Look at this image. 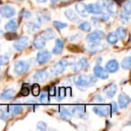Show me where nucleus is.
Instances as JSON below:
<instances>
[{"label":"nucleus","mask_w":131,"mask_h":131,"mask_svg":"<svg viewBox=\"0 0 131 131\" xmlns=\"http://www.w3.org/2000/svg\"><path fill=\"white\" fill-rule=\"evenodd\" d=\"M60 117H61V118L62 120L71 121V119L72 117V115L67 108L61 107V109H60Z\"/></svg>","instance_id":"nucleus-27"},{"label":"nucleus","mask_w":131,"mask_h":131,"mask_svg":"<svg viewBox=\"0 0 131 131\" xmlns=\"http://www.w3.org/2000/svg\"><path fill=\"white\" fill-rule=\"evenodd\" d=\"M40 101L42 103H48L49 101V98H48V94L47 93H42L40 95Z\"/></svg>","instance_id":"nucleus-41"},{"label":"nucleus","mask_w":131,"mask_h":131,"mask_svg":"<svg viewBox=\"0 0 131 131\" xmlns=\"http://www.w3.org/2000/svg\"><path fill=\"white\" fill-rule=\"evenodd\" d=\"M118 101H119V104H120V107L121 108H126L127 107V106L130 104V98L124 94H121L119 95L118 97Z\"/></svg>","instance_id":"nucleus-24"},{"label":"nucleus","mask_w":131,"mask_h":131,"mask_svg":"<svg viewBox=\"0 0 131 131\" xmlns=\"http://www.w3.org/2000/svg\"><path fill=\"white\" fill-rule=\"evenodd\" d=\"M19 16L23 18H25V19H28L31 16V13L26 10V9H22L20 12H19Z\"/></svg>","instance_id":"nucleus-37"},{"label":"nucleus","mask_w":131,"mask_h":131,"mask_svg":"<svg viewBox=\"0 0 131 131\" xmlns=\"http://www.w3.org/2000/svg\"><path fill=\"white\" fill-rule=\"evenodd\" d=\"M75 8H76V11L83 18H86L88 16V14L89 12H88V9H87V6L83 2H78L76 5H75Z\"/></svg>","instance_id":"nucleus-19"},{"label":"nucleus","mask_w":131,"mask_h":131,"mask_svg":"<svg viewBox=\"0 0 131 131\" xmlns=\"http://www.w3.org/2000/svg\"><path fill=\"white\" fill-rule=\"evenodd\" d=\"M107 41L111 45H115L118 41V37L115 32H111L107 37Z\"/></svg>","instance_id":"nucleus-28"},{"label":"nucleus","mask_w":131,"mask_h":131,"mask_svg":"<svg viewBox=\"0 0 131 131\" xmlns=\"http://www.w3.org/2000/svg\"><path fill=\"white\" fill-rule=\"evenodd\" d=\"M94 73L97 78H99L101 79H107L108 78V73L106 70H104L101 66L99 64H97L94 68Z\"/></svg>","instance_id":"nucleus-15"},{"label":"nucleus","mask_w":131,"mask_h":131,"mask_svg":"<svg viewBox=\"0 0 131 131\" xmlns=\"http://www.w3.org/2000/svg\"><path fill=\"white\" fill-rule=\"evenodd\" d=\"M29 45V38L27 36H22L16 40L13 45L14 48L17 51H22L25 49Z\"/></svg>","instance_id":"nucleus-5"},{"label":"nucleus","mask_w":131,"mask_h":131,"mask_svg":"<svg viewBox=\"0 0 131 131\" xmlns=\"http://www.w3.org/2000/svg\"><path fill=\"white\" fill-rule=\"evenodd\" d=\"M3 35H4V32H3L2 30H0V39L2 38V36H3Z\"/></svg>","instance_id":"nucleus-50"},{"label":"nucleus","mask_w":131,"mask_h":131,"mask_svg":"<svg viewBox=\"0 0 131 131\" xmlns=\"http://www.w3.org/2000/svg\"><path fill=\"white\" fill-rule=\"evenodd\" d=\"M18 1H23V0H18Z\"/></svg>","instance_id":"nucleus-53"},{"label":"nucleus","mask_w":131,"mask_h":131,"mask_svg":"<svg viewBox=\"0 0 131 131\" xmlns=\"http://www.w3.org/2000/svg\"><path fill=\"white\" fill-rule=\"evenodd\" d=\"M111 106H112V112L113 113H115V112H117V109H118V107H117V104L115 103V102H112L111 103Z\"/></svg>","instance_id":"nucleus-47"},{"label":"nucleus","mask_w":131,"mask_h":131,"mask_svg":"<svg viewBox=\"0 0 131 131\" xmlns=\"http://www.w3.org/2000/svg\"><path fill=\"white\" fill-rule=\"evenodd\" d=\"M37 18L38 20V22L43 24V23H46L48 21H50L51 19V16H50V13L46 11V10H41L37 13Z\"/></svg>","instance_id":"nucleus-18"},{"label":"nucleus","mask_w":131,"mask_h":131,"mask_svg":"<svg viewBox=\"0 0 131 131\" xmlns=\"http://www.w3.org/2000/svg\"><path fill=\"white\" fill-rule=\"evenodd\" d=\"M0 14L3 18H10L15 14V9L11 5H4L0 8Z\"/></svg>","instance_id":"nucleus-12"},{"label":"nucleus","mask_w":131,"mask_h":131,"mask_svg":"<svg viewBox=\"0 0 131 131\" xmlns=\"http://www.w3.org/2000/svg\"><path fill=\"white\" fill-rule=\"evenodd\" d=\"M38 2H40V3H45L47 2V0H36Z\"/></svg>","instance_id":"nucleus-48"},{"label":"nucleus","mask_w":131,"mask_h":131,"mask_svg":"<svg viewBox=\"0 0 131 131\" xmlns=\"http://www.w3.org/2000/svg\"><path fill=\"white\" fill-rule=\"evenodd\" d=\"M101 61H102V59H101V58H99L97 59V64H101Z\"/></svg>","instance_id":"nucleus-49"},{"label":"nucleus","mask_w":131,"mask_h":131,"mask_svg":"<svg viewBox=\"0 0 131 131\" xmlns=\"http://www.w3.org/2000/svg\"><path fill=\"white\" fill-rule=\"evenodd\" d=\"M68 65V62L65 59L60 60L58 62H57L53 67L51 68V73L54 75H58L62 74L64 70L66 69L67 66Z\"/></svg>","instance_id":"nucleus-2"},{"label":"nucleus","mask_w":131,"mask_h":131,"mask_svg":"<svg viewBox=\"0 0 131 131\" xmlns=\"http://www.w3.org/2000/svg\"><path fill=\"white\" fill-rule=\"evenodd\" d=\"M97 79L96 76L94 75H84V74H81L74 77V82L76 87L80 90V91H85L88 87L91 86L93 84H95L97 82Z\"/></svg>","instance_id":"nucleus-1"},{"label":"nucleus","mask_w":131,"mask_h":131,"mask_svg":"<svg viewBox=\"0 0 131 131\" xmlns=\"http://www.w3.org/2000/svg\"><path fill=\"white\" fill-rule=\"evenodd\" d=\"M94 100H95V102H97V103H103V102H104V99L100 94L95 96V97L94 98Z\"/></svg>","instance_id":"nucleus-44"},{"label":"nucleus","mask_w":131,"mask_h":131,"mask_svg":"<svg viewBox=\"0 0 131 131\" xmlns=\"http://www.w3.org/2000/svg\"><path fill=\"white\" fill-rule=\"evenodd\" d=\"M4 37L7 39V40H15L18 38V35L16 33H15V31H9L8 33H5L4 35Z\"/></svg>","instance_id":"nucleus-34"},{"label":"nucleus","mask_w":131,"mask_h":131,"mask_svg":"<svg viewBox=\"0 0 131 131\" xmlns=\"http://www.w3.org/2000/svg\"><path fill=\"white\" fill-rule=\"evenodd\" d=\"M5 28L7 31H15L18 28V22L16 19H12L5 26Z\"/></svg>","instance_id":"nucleus-26"},{"label":"nucleus","mask_w":131,"mask_h":131,"mask_svg":"<svg viewBox=\"0 0 131 131\" xmlns=\"http://www.w3.org/2000/svg\"><path fill=\"white\" fill-rule=\"evenodd\" d=\"M121 66L125 70H130L131 66V58L130 57H127L123 59L121 62Z\"/></svg>","instance_id":"nucleus-31"},{"label":"nucleus","mask_w":131,"mask_h":131,"mask_svg":"<svg viewBox=\"0 0 131 131\" xmlns=\"http://www.w3.org/2000/svg\"><path fill=\"white\" fill-rule=\"evenodd\" d=\"M104 31L100 30H96L94 32L89 34L86 37V40L89 43H97V42H100L104 38Z\"/></svg>","instance_id":"nucleus-3"},{"label":"nucleus","mask_w":131,"mask_h":131,"mask_svg":"<svg viewBox=\"0 0 131 131\" xmlns=\"http://www.w3.org/2000/svg\"><path fill=\"white\" fill-rule=\"evenodd\" d=\"M104 8L112 15H116L118 13V5L115 2L104 1Z\"/></svg>","instance_id":"nucleus-10"},{"label":"nucleus","mask_w":131,"mask_h":131,"mask_svg":"<svg viewBox=\"0 0 131 131\" xmlns=\"http://www.w3.org/2000/svg\"><path fill=\"white\" fill-rule=\"evenodd\" d=\"M105 68H106V71L109 73H115L119 70L120 65L117 60L111 59L106 64Z\"/></svg>","instance_id":"nucleus-14"},{"label":"nucleus","mask_w":131,"mask_h":131,"mask_svg":"<svg viewBox=\"0 0 131 131\" xmlns=\"http://www.w3.org/2000/svg\"><path fill=\"white\" fill-rule=\"evenodd\" d=\"M37 128L39 130H45L47 128V125L45 122L43 121H40L37 124Z\"/></svg>","instance_id":"nucleus-42"},{"label":"nucleus","mask_w":131,"mask_h":131,"mask_svg":"<svg viewBox=\"0 0 131 131\" xmlns=\"http://www.w3.org/2000/svg\"><path fill=\"white\" fill-rule=\"evenodd\" d=\"M79 28L83 31H86V32H89L91 29V26L90 25L89 22L88 21H83L79 25Z\"/></svg>","instance_id":"nucleus-33"},{"label":"nucleus","mask_w":131,"mask_h":131,"mask_svg":"<svg viewBox=\"0 0 131 131\" xmlns=\"http://www.w3.org/2000/svg\"><path fill=\"white\" fill-rule=\"evenodd\" d=\"M15 94H16V91L14 89H8L0 94V100H2V101L11 100L15 97Z\"/></svg>","instance_id":"nucleus-22"},{"label":"nucleus","mask_w":131,"mask_h":131,"mask_svg":"<svg viewBox=\"0 0 131 131\" xmlns=\"http://www.w3.org/2000/svg\"><path fill=\"white\" fill-rule=\"evenodd\" d=\"M81 35L79 34H77V35H72L71 37L68 38V41H79L81 39Z\"/></svg>","instance_id":"nucleus-43"},{"label":"nucleus","mask_w":131,"mask_h":131,"mask_svg":"<svg viewBox=\"0 0 131 131\" xmlns=\"http://www.w3.org/2000/svg\"><path fill=\"white\" fill-rule=\"evenodd\" d=\"M105 48V46L104 45H101L100 42L97 43H90L85 47V50L89 54H96L98 52L102 51Z\"/></svg>","instance_id":"nucleus-6"},{"label":"nucleus","mask_w":131,"mask_h":131,"mask_svg":"<svg viewBox=\"0 0 131 131\" xmlns=\"http://www.w3.org/2000/svg\"><path fill=\"white\" fill-rule=\"evenodd\" d=\"M64 14H65V16L67 17V18H68V20L73 21V22L78 23V22H79V21H81V20H80V18H79L78 15L75 13V12H74V10L71 9V8L67 9V10L65 11V12H64Z\"/></svg>","instance_id":"nucleus-21"},{"label":"nucleus","mask_w":131,"mask_h":131,"mask_svg":"<svg viewBox=\"0 0 131 131\" xmlns=\"http://www.w3.org/2000/svg\"><path fill=\"white\" fill-rule=\"evenodd\" d=\"M28 68L29 64L28 62H26L25 61L20 60L15 62L14 66V71L18 75H21L28 70Z\"/></svg>","instance_id":"nucleus-4"},{"label":"nucleus","mask_w":131,"mask_h":131,"mask_svg":"<svg viewBox=\"0 0 131 131\" xmlns=\"http://www.w3.org/2000/svg\"><path fill=\"white\" fill-rule=\"evenodd\" d=\"M59 0H51V2L53 3V4H54V3H56V2H58Z\"/></svg>","instance_id":"nucleus-51"},{"label":"nucleus","mask_w":131,"mask_h":131,"mask_svg":"<svg viewBox=\"0 0 131 131\" xmlns=\"http://www.w3.org/2000/svg\"><path fill=\"white\" fill-rule=\"evenodd\" d=\"M72 114L80 119L86 120L88 118V114L86 113L85 107L83 106H78L73 108L72 110Z\"/></svg>","instance_id":"nucleus-13"},{"label":"nucleus","mask_w":131,"mask_h":131,"mask_svg":"<svg viewBox=\"0 0 131 131\" xmlns=\"http://www.w3.org/2000/svg\"><path fill=\"white\" fill-rule=\"evenodd\" d=\"M124 13L130 16L131 13V6H130V1H127L124 5Z\"/></svg>","instance_id":"nucleus-38"},{"label":"nucleus","mask_w":131,"mask_h":131,"mask_svg":"<svg viewBox=\"0 0 131 131\" xmlns=\"http://www.w3.org/2000/svg\"><path fill=\"white\" fill-rule=\"evenodd\" d=\"M46 44V40L42 35H38L37 36L34 41H33V45L36 49H41L45 46Z\"/></svg>","instance_id":"nucleus-23"},{"label":"nucleus","mask_w":131,"mask_h":131,"mask_svg":"<svg viewBox=\"0 0 131 131\" xmlns=\"http://www.w3.org/2000/svg\"><path fill=\"white\" fill-rule=\"evenodd\" d=\"M73 70L75 72H80L88 68V61L86 58H81L77 62H75L73 65Z\"/></svg>","instance_id":"nucleus-8"},{"label":"nucleus","mask_w":131,"mask_h":131,"mask_svg":"<svg viewBox=\"0 0 131 131\" xmlns=\"http://www.w3.org/2000/svg\"><path fill=\"white\" fill-rule=\"evenodd\" d=\"M55 36H56L55 32H54L52 29H51V28L47 29V30L44 32V35H43V37L45 38V40H51V39L54 38Z\"/></svg>","instance_id":"nucleus-29"},{"label":"nucleus","mask_w":131,"mask_h":131,"mask_svg":"<svg viewBox=\"0 0 131 131\" xmlns=\"http://www.w3.org/2000/svg\"><path fill=\"white\" fill-rule=\"evenodd\" d=\"M29 94V89L28 88H22L21 91V94L23 96H28Z\"/></svg>","instance_id":"nucleus-46"},{"label":"nucleus","mask_w":131,"mask_h":131,"mask_svg":"<svg viewBox=\"0 0 131 131\" xmlns=\"http://www.w3.org/2000/svg\"><path fill=\"white\" fill-rule=\"evenodd\" d=\"M121 20L124 24H127L129 22V21H130V15H128L123 12L121 15Z\"/></svg>","instance_id":"nucleus-40"},{"label":"nucleus","mask_w":131,"mask_h":131,"mask_svg":"<svg viewBox=\"0 0 131 131\" xmlns=\"http://www.w3.org/2000/svg\"><path fill=\"white\" fill-rule=\"evenodd\" d=\"M117 35V37L121 39V40H124L126 36H127V31L123 27H119L117 28V31L115 32Z\"/></svg>","instance_id":"nucleus-30"},{"label":"nucleus","mask_w":131,"mask_h":131,"mask_svg":"<svg viewBox=\"0 0 131 131\" xmlns=\"http://www.w3.org/2000/svg\"><path fill=\"white\" fill-rule=\"evenodd\" d=\"M51 58V54L47 51V50H45V51H39L38 54H37V58H36V60H37V62L40 64H44L45 63H47Z\"/></svg>","instance_id":"nucleus-9"},{"label":"nucleus","mask_w":131,"mask_h":131,"mask_svg":"<svg viewBox=\"0 0 131 131\" xmlns=\"http://www.w3.org/2000/svg\"><path fill=\"white\" fill-rule=\"evenodd\" d=\"M33 78L34 80L37 82H44L48 79V73L45 70H40L34 74Z\"/></svg>","instance_id":"nucleus-20"},{"label":"nucleus","mask_w":131,"mask_h":131,"mask_svg":"<svg viewBox=\"0 0 131 131\" xmlns=\"http://www.w3.org/2000/svg\"><path fill=\"white\" fill-rule=\"evenodd\" d=\"M63 49H64V42L61 39H59V38L56 39V41H55V46L54 47V48L52 50V53L54 54H56V55L60 54L62 52Z\"/></svg>","instance_id":"nucleus-25"},{"label":"nucleus","mask_w":131,"mask_h":131,"mask_svg":"<svg viewBox=\"0 0 131 131\" xmlns=\"http://www.w3.org/2000/svg\"><path fill=\"white\" fill-rule=\"evenodd\" d=\"M53 25L57 29H63V28H65L68 26V25L66 23H63V22L59 21H53Z\"/></svg>","instance_id":"nucleus-35"},{"label":"nucleus","mask_w":131,"mask_h":131,"mask_svg":"<svg viewBox=\"0 0 131 131\" xmlns=\"http://www.w3.org/2000/svg\"><path fill=\"white\" fill-rule=\"evenodd\" d=\"M109 15H107V14H106V13H101V20L102 21H108L109 20Z\"/></svg>","instance_id":"nucleus-45"},{"label":"nucleus","mask_w":131,"mask_h":131,"mask_svg":"<svg viewBox=\"0 0 131 131\" xmlns=\"http://www.w3.org/2000/svg\"><path fill=\"white\" fill-rule=\"evenodd\" d=\"M22 107L20 106H11L9 108V111L12 116H15L18 114H20L22 111Z\"/></svg>","instance_id":"nucleus-32"},{"label":"nucleus","mask_w":131,"mask_h":131,"mask_svg":"<svg viewBox=\"0 0 131 131\" xmlns=\"http://www.w3.org/2000/svg\"><path fill=\"white\" fill-rule=\"evenodd\" d=\"M31 92H32V94L35 96V97H37L40 94V87L38 84H35L32 85L31 87Z\"/></svg>","instance_id":"nucleus-36"},{"label":"nucleus","mask_w":131,"mask_h":131,"mask_svg":"<svg viewBox=\"0 0 131 131\" xmlns=\"http://www.w3.org/2000/svg\"><path fill=\"white\" fill-rule=\"evenodd\" d=\"M93 111L100 117H107L111 113V108L107 105L96 106L93 107Z\"/></svg>","instance_id":"nucleus-11"},{"label":"nucleus","mask_w":131,"mask_h":131,"mask_svg":"<svg viewBox=\"0 0 131 131\" xmlns=\"http://www.w3.org/2000/svg\"><path fill=\"white\" fill-rule=\"evenodd\" d=\"M87 6V9L88 12L89 13H92L94 15H100L103 12V5L101 2H98L97 3H91V4H88Z\"/></svg>","instance_id":"nucleus-7"},{"label":"nucleus","mask_w":131,"mask_h":131,"mask_svg":"<svg viewBox=\"0 0 131 131\" xmlns=\"http://www.w3.org/2000/svg\"><path fill=\"white\" fill-rule=\"evenodd\" d=\"M2 71L0 69V79L2 78Z\"/></svg>","instance_id":"nucleus-52"},{"label":"nucleus","mask_w":131,"mask_h":131,"mask_svg":"<svg viewBox=\"0 0 131 131\" xmlns=\"http://www.w3.org/2000/svg\"><path fill=\"white\" fill-rule=\"evenodd\" d=\"M117 91V85L115 84H113L112 83V84H110L109 85H107L105 88V89L104 90V94H105V96L107 97L112 98L115 95Z\"/></svg>","instance_id":"nucleus-17"},{"label":"nucleus","mask_w":131,"mask_h":131,"mask_svg":"<svg viewBox=\"0 0 131 131\" xmlns=\"http://www.w3.org/2000/svg\"><path fill=\"white\" fill-rule=\"evenodd\" d=\"M9 61V58L7 55H2L0 56V66H3L8 64Z\"/></svg>","instance_id":"nucleus-39"},{"label":"nucleus","mask_w":131,"mask_h":131,"mask_svg":"<svg viewBox=\"0 0 131 131\" xmlns=\"http://www.w3.org/2000/svg\"><path fill=\"white\" fill-rule=\"evenodd\" d=\"M40 29V27L38 24L35 22L28 21L24 25V31L28 34H34Z\"/></svg>","instance_id":"nucleus-16"}]
</instances>
